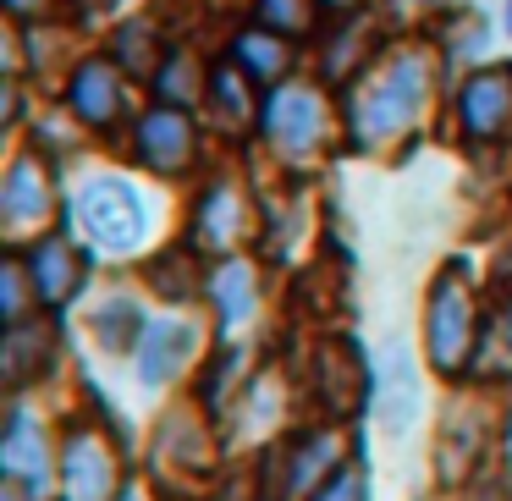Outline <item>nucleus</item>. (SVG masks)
<instances>
[{"mask_svg":"<svg viewBox=\"0 0 512 501\" xmlns=\"http://www.w3.org/2000/svg\"><path fill=\"white\" fill-rule=\"evenodd\" d=\"M424 89H430V67H424V56L402 50L391 67H380L375 78L364 83V94H358L353 111H347V133H353L364 149L408 133L413 116H419V105H424Z\"/></svg>","mask_w":512,"mask_h":501,"instance_id":"obj_1","label":"nucleus"},{"mask_svg":"<svg viewBox=\"0 0 512 501\" xmlns=\"http://www.w3.org/2000/svg\"><path fill=\"white\" fill-rule=\"evenodd\" d=\"M474 342V292H468L463 270H446V276H435L430 303H424V353L441 375H463L468 358H474Z\"/></svg>","mask_w":512,"mask_h":501,"instance_id":"obj_2","label":"nucleus"},{"mask_svg":"<svg viewBox=\"0 0 512 501\" xmlns=\"http://www.w3.org/2000/svg\"><path fill=\"white\" fill-rule=\"evenodd\" d=\"M78 221H83V232H89V243L105 248V254H133L149 232L144 193L127 177H89L83 182L78 188Z\"/></svg>","mask_w":512,"mask_h":501,"instance_id":"obj_3","label":"nucleus"},{"mask_svg":"<svg viewBox=\"0 0 512 501\" xmlns=\"http://www.w3.org/2000/svg\"><path fill=\"white\" fill-rule=\"evenodd\" d=\"M50 210H56L50 171L34 155H17L6 166V182H0V226H6V237H28L34 226L50 221Z\"/></svg>","mask_w":512,"mask_h":501,"instance_id":"obj_4","label":"nucleus"},{"mask_svg":"<svg viewBox=\"0 0 512 501\" xmlns=\"http://www.w3.org/2000/svg\"><path fill=\"white\" fill-rule=\"evenodd\" d=\"M61 496L67 501H111L116 496V457L94 430H72L61 452Z\"/></svg>","mask_w":512,"mask_h":501,"instance_id":"obj_5","label":"nucleus"},{"mask_svg":"<svg viewBox=\"0 0 512 501\" xmlns=\"http://www.w3.org/2000/svg\"><path fill=\"white\" fill-rule=\"evenodd\" d=\"M0 468H6V485L17 496L39 501L45 496V479H50V441L28 413H12L6 424V441H0Z\"/></svg>","mask_w":512,"mask_h":501,"instance_id":"obj_6","label":"nucleus"},{"mask_svg":"<svg viewBox=\"0 0 512 501\" xmlns=\"http://www.w3.org/2000/svg\"><path fill=\"white\" fill-rule=\"evenodd\" d=\"M138 160H144L149 171H182L193 160V122L188 111H171V105H160V111H144L138 116Z\"/></svg>","mask_w":512,"mask_h":501,"instance_id":"obj_7","label":"nucleus"},{"mask_svg":"<svg viewBox=\"0 0 512 501\" xmlns=\"http://www.w3.org/2000/svg\"><path fill=\"white\" fill-rule=\"evenodd\" d=\"M314 397L325 413H353L364 402V364H358V347L347 342H320L314 353Z\"/></svg>","mask_w":512,"mask_h":501,"instance_id":"obj_8","label":"nucleus"},{"mask_svg":"<svg viewBox=\"0 0 512 501\" xmlns=\"http://www.w3.org/2000/svg\"><path fill=\"white\" fill-rule=\"evenodd\" d=\"M28 281H34L45 309H61V303H72L83 287V254L67 237H39L34 254H28Z\"/></svg>","mask_w":512,"mask_h":501,"instance_id":"obj_9","label":"nucleus"},{"mask_svg":"<svg viewBox=\"0 0 512 501\" xmlns=\"http://www.w3.org/2000/svg\"><path fill=\"white\" fill-rule=\"evenodd\" d=\"M457 111H463V127L474 138H501L512 127V72H474Z\"/></svg>","mask_w":512,"mask_h":501,"instance_id":"obj_10","label":"nucleus"},{"mask_svg":"<svg viewBox=\"0 0 512 501\" xmlns=\"http://www.w3.org/2000/svg\"><path fill=\"white\" fill-rule=\"evenodd\" d=\"M72 116L89 127H111L116 116H122V72H116V61H83L78 72H72Z\"/></svg>","mask_w":512,"mask_h":501,"instance_id":"obj_11","label":"nucleus"},{"mask_svg":"<svg viewBox=\"0 0 512 501\" xmlns=\"http://www.w3.org/2000/svg\"><path fill=\"white\" fill-rule=\"evenodd\" d=\"M265 133L281 155H303L320 138V100L309 89H287L265 105Z\"/></svg>","mask_w":512,"mask_h":501,"instance_id":"obj_12","label":"nucleus"},{"mask_svg":"<svg viewBox=\"0 0 512 501\" xmlns=\"http://www.w3.org/2000/svg\"><path fill=\"white\" fill-rule=\"evenodd\" d=\"M188 353H193V325H182V320L149 325L144 342H138V375H144V386H166L188 364Z\"/></svg>","mask_w":512,"mask_h":501,"instance_id":"obj_13","label":"nucleus"},{"mask_svg":"<svg viewBox=\"0 0 512 501\" xmlns=\"http://www.w3.org/2000/svg\"><path fill=\"white\" fill-rule=\"evenodd\" d=\"M331 463H336V435L331 430L303 435V441L287 452V496H314V490L336 474Z\"/></svg>","mask_w":512,"mask_h":501,"instance_id":"obj_14","label":"nucleus"},{"mask_svg":"<svg viewBox=\"0 0 512 501\" xmlns=\"http://www.w3.org/2000/svg\"><path fill=\"white\" fill-rule=\"evenodd\" d=\"M232 61L248 72V78H259V83H276V78H287V67H292L287 34H270V28H248V34H237V45H232Z\"/></svg>","mask_w":512,"mask_h":501,"instance_id":"obj_15","label":"nucleus"},{"mask_svg":"<svg viewBox=\"0 0 512 501\" xmlns=\"http://www.w3.org/2000/svg\"><path fill=\"white\" fill-rule=\"evenodd\" d=\"M237 232H243V204H237L232 188H221V182H215V188L199 199L193 237H199V243H210V248H232Z\"/></svg>","mask_w":512,"mask_h":501,"instance_id":"obj_16","label":"nucleus"},{"mask_svg":"<svg viewBox=\"0 0 512 501\" xmlns=\"http://www.w3.org/2000/svg\"><path fill=\"white\" fill-rule=\"evenodd\" d=\"M210 298H215V314H221V325H243L248 314H254V270L243 265V259H226L221 270L210 276Z\"/></svg>","mask_w":512,"mask_h":501,"instance_id":"obj_17","label":"nucleus"},{"mask_svg":"<svg viewBox=\"0 0 512 501\" xmlns=\"http://www.w3.org/2000/svg\"><path fill=\"white\" fill-rule=\"evenodd\" d=\"M144 314H138L133 298H105L94 309V336H100L105 353H133V342H144Z\"/></svg>","mask_w":512,"mask_h":501,"instance_id":"obj_18","label":"nucleus"},{"mask_svg":"<svg viewBox=\"0 0 512 501\" xmlns=\"http://www.w3.org/2000/svg\"><path fill=\"white\" fill-rule=\"evenodd\" d=\"M210 100H215V116H221L226 127H248L254 100H248V72L237 67V61H221V67L210 72Z\"/></svg>","mask_w":512,"mask_h":501,"instance_id":"obj_19","label":"nucleus"},{"mask_svg":"<svg viewBox=\"0 0 512 501\" xmlns=\"http://www.w3.org/2000/svg\"><path fill=\"white\" fill-rule=\"evenodd\" d=\"M45 358H50V331H45V325L17 320L12 331H6V375H12L17 386H23V380H34Z\"/></svg>","mask_w":512,"mask_h":501,"instance_id":"obj_20","label":"nucleus"},{"mask_svg":"<svg viewBox=\"0 0 512 501\" xmlns=\"http://www.w3.org/2000/svg\"><path fill=\"white\" fill-rule=\"evenodd\" d=\"M254 17L270 34H303V28L314 23V0H259Z\"/></svg>","mask_w":512,"mask_h":501,"instance_id":"obj_21","label":"nucleus"},{"mask_svg":"<svg viewBox=\"0 0 512 501\" xmlns=\"http://www.w3.org/2000/svg\"><path fill=\"white\" fill-rule=\"evenodd\" d=\"M149 281H155L160 298H188V292H193V265H188V259H177V254H160L155 270H149Z\"/></svg>","mask_w":512,"mask_h":501,"instance_id":"obj_22","label":"nucleus"},{"mask_svg":"<svg viewBox=\"0 0 512 501\" xmlns=\"http://www.w3.org/2000/svg\"><path fill=\"white\" fill-rule=\"evenodd\" d=\"M116 56H122L127 72H149V67H155V39H149V28L144 23L122 28V34H116Z\"/></svg>","mask_w":512,"mask_h":501,"instance_id":"obj_23","label":"nucleus"},{"mask_svg":"<svg viewBox=\"0 0 512 501\" xmlns=\"http://www.w3.org/2000/svg\"><path fill=\"white\" fill-rule=\"evenodd\" d=\"M309 501H364V474H358V468H336Z\"/></svg>","mask_w":512,"mask_h":501,"instance_id":"obj_24","label":"nucleus"},{"mask_svg":"<svg viewBox=\"0 0 512 501\" xmlns=\"http://www.w3.org/2000/svg\"><path fill=\"white\" fill-rule=\"evenodd\" d=\"M160 94H166V100H177V111H182V100H193V72H188V56L166 61V72H160Z\"/></svg>","mask_w":512,"mask_h":501,"instance_id":"obj_25","label":"nucleus"},{"mask_svg":"<svg viewBox=\"0 0 512 501\" xmlns=\"http://www.w3.org/2000/svg\"><path fill=\"white\" fill-rule=\"evenodd\" d=\"M0 281H6V325H17L23 320V265L12 259V265L0 270Z\"/></svg>","mask_w":512,"mask_h":501,"instance_id":"obj_26","label":"nucleus"},{"mask_svg":"<svg viewBox=\"0 0 512 501\" xmlns=\"http://www.w3.org/2000/svg\"><path fill=\"white\" fill-rule=\"evenodd\" d=\"M39 6H45V0H6V12L12 17H28V12H39Z\"/></svg>","mask_w":512,"mask_h":501,"instance_id":"obj_27","label":"nucleus"},{"mask_svg":"<svg viewBox=\"0 0 512 501\" xmlns=\"http://www.w3.org/2000/svg\"><path fill=\"white\" fill-rule=\"evenodd\" d=\"M320 6H353V0H320Z\"/></svg>","mask_w":512,"mask_h":501,"instance_id":"obj_28","label":"nucleus"},{"mask_svg":"<svg viewBox=\"0 0 512 501\" xmlns=\"http://www.w3.org/2000/svg\"><path fill=\"white\" fill-rule=\"evenodd\" d=\"M507 28H512V0H507Z\"/></svg>","mask_w":512,"mask_h":501,"instance_id":"obj_29","label":"nucleus"}]
</instances>
